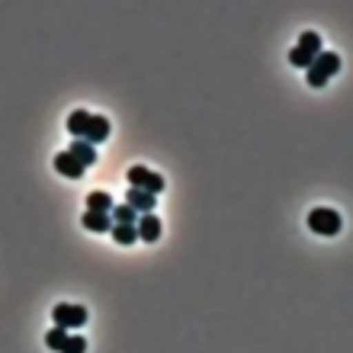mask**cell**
Returning <instances> with one entry per match:
<instances>
[{"instance_id": "1", "label": "cell", "mask_w": 353, "mask_h": 353, "mask_svg": "<svg viewBox=\"0 0 353 353\" xmlns=\"http://www.w3.org/2000/svg\"><path fill=\"white\" fill-rule=\"evenodd\" d=\"M318 52H321V36H318V32H302V36H299V46L289 52V61L296 68H312Z\"/></svg>"}, {"instance_id": "2", "label": "cell", "mask_w": 353, "mask_h": 353, "mask_svg": "<svg viewBox=\"0 0 353 353\" xmlns=\"http://www.w3.org/2000/svg\"><path fill=\"white\" fill-rule=\"evenodd\" d=\"M129 186H135V190H145V193L158 196L164 193V176L161 174H151L148 168H141V164H135V168H129Z\"/></svg>"}, {"instance_id": "3", "label": "cell", "mask_w": 353, "mask_h": 353, "mask_svg": "<svg viewBox=\"0 0 353 353\" xmlns=\"http://www.w3.org/2000/svg\"><path fill=\"white\" fill-rule=\"evenodd\" d=\"M308 228L315 234L331 238V234L341 232V215H337L334 209H312V212H308Z\"/></svg>"}, {"instance_id": "4", "label": "cell", "mask_w": 353, "mask_h": 353, "mask_svg": "<svg viewBox=\"0 0 353 353\" xmlns=\"http://www.w3.org/2000/svg\"><path fill=\"white\" fill-rule=\"evenodd\" d=\"M55 325L58 327H84L87 308L84 305H55Z\"/></svg>"}, {"instance_id": "5", "label": "cell", "mask_w": 353, "mask_h": 353, "mask_svg": "<svg viewBox=\"0 0 353 353\" xmlns=\"http://www.w3.org/2000/svg\"><path fill=\"white\" fill-rule=\"evenodd\" d=\"M135 232H139V241L154 244V241L161 238V219H158L154 212L139 215V222H135Z\"/></svg>"}, {"instance_id": "6", "label": "cell", "mask_w": 353, "mask_h": 353, "mask_svg": "<svg viewBox=\"0 0 353 353\" xmlns=\"http://www.w3.org/2000/svg\"><path fill=\"white\" fill-rule=\"evenodd\" d=\"M106 135H110V122H106V116H90L81 139H84L87 145H100V141H106Z\"/></svg>"}, {"instance_id": "7", "label": "cell", "mask_w": 353, "mask_h": 353, "mask_svg": "<svg viewBox=\"0 0 353 353\" xmlns=\"http://www.w3.org/2000/svg\"><path fill=\"white\" fill-rule=\"evenodd\" d=\"M308 71H315V74H321V77H327V81H331V77L341 71V58H337L334 52H318Z\"/></svg>"}, {"instance_id": "8", "label": "cell", "mask_w": 353, "mask_h": 353, "mask_svg": "<svg viewBox=\"0 0 353 353\" xmlns=\"http://www.w3.org/2000/svg\"><path fill=\"white\" fill-rule=\"evenodd\" d=\"M125 205H132L139 215L145 212H154V205H158V196L145 193V190H135V186H129V193H125Z\"/></svg>"}, {"instance_id": "9", "label": "cell", "mask_w": 353, "mask_h": 353, "mask_svg": "<svg viewBox=\"0 0 353 353\" xmlns=\"http://www.w3.org/2000/svg\"><path fill=\"white\" fill-rule=\"evenodd\" d=\"M55 170H58V174H65L68 180H77V176H84L87 168L77 158H71L68 151H61V154H55Z\"/></svg>"}, {"instance_id": "10", "label": "cell", "mask_w": 353, "mask_h": 353, "mask_svg": "<svg viewBox=\"0 0 353 353\" xmlns=\"http://www.w3.org/2000/svg\"><path fill=\"white\" fill-rule=\"evenodd\" d=\"M84 228L87 232L103 234V232H110L112 228V219L106 212H84Z\"/></svg>"}, {"instance_id": "11", "label": "cell", "mask_w": 353, "mask_h": 353, "mask_svg": "<svg viewBox=\"0 0 353 353\" xmlns=\"http://www.w3.org/2000/svg\"><path fill=\"white\" fill-rule=\"evenodd\" d=\"M68 154H71V158H77L81 164H84V168H90L93 161H97V151H93V145H87L84 139H77L74 145L68 148Z\"/></svg>"}, {"instance_id": "12", "label": "cell", "mask_w": 353, "mask_h": 353, "mask_svg": "<svg viewBox=\"0 0 353 353\" xmlns=\"http://www.w3.org/2000/svg\"><path fill=\"white\" fill-rule=\"evenodd\" d=\"M110 209H112V196L110 193L93 190V193L87 196V212H106V215H110Z\"/></svg>"}, {"instance_id": "13", "label": "cell", "mask_w": 353, "mask_h": 353, "mask_svg": "<svg viewBox=\"0 0 353 353\" xmlns=\"http://www.w3.org/2000/svg\"><path fill=\"white\" fill-rule=\"evenodd\" d=\"M110 219H112V225H135L139 222V212L132 209V205H112L110 209Z\"/></svg>"}, {"instance_id": "14", "label": "cell", "mask_w": 353, "mask_h": 353, "mask_svg": "<svg viewBox=\"0 0 353 353\" xmlns=\"http://www.w3.org/2000/svg\"><path fill=\"white\" fill-rule=\"evenodd\" d=\"M112 241L116 244H135L139 241V232H135V225H112Z\"/></svg>"}, {"instance_id": "15", "label": "cell", "mask_w": 353, "mask_h": 353, "mask_svg": "<svg viewBox=\"0 0 353 353\" xmlns=\"http://www.w3.org/2000/svg\"><path fill=\"white\" fill-rule=\"evenodd\" d=\"M87 119H90V112H84V110H74L71 116H68V132L74 135V139H81L84 135V125H87Z\"/></svg>"}, {"instance_id": "16", "label": "cell", "mask_w": 353, "mask_h": 353, "mask_svg": "<svg viewBox=\"0 0 353 353\" xmlns=\"http://www.w3.org/2000/svg\"><path fill=\"white\" fill-rule=\"evenodd\" d=\"M65 341H68V327H52V331L46 334V344L52 347V350H58V353H61Z\"/></svg>"}, {"instance_id": "17", "label": "cell", "mask_w": 353, "mask_h": 353, "mask_svg": "<svg viewBox=\"0 0 353 353\" xmlns=\"http://www.w3.org/2000/svg\"><path fill=\"white\" fill-rule=\"evenodd\" d=\"M61 353H87V341H84V337H71V334H68Z\"/></svg>"}, {"instance_id": "18", "label": "cell", "mask_w": 353, "mask_h": 353, "mask_svg": "<svg viewBox=\"0 0 353 353\" xmlns=\"http://www.w3.org/2000/svg\"><path fill=\"white\" fill-rule=\"evenodd\" d=\"M305 81H308V87H315V90H321V87L327 84V77L315 74V71H308V74H305Z\"/></svg>"}]
</instances>
